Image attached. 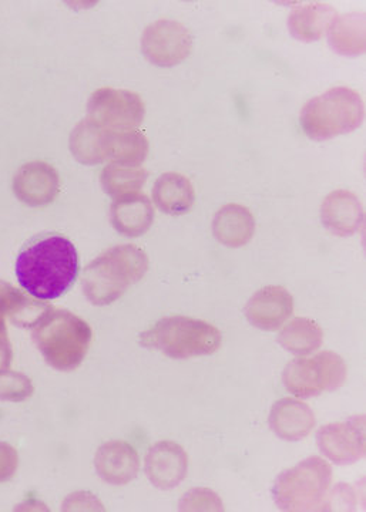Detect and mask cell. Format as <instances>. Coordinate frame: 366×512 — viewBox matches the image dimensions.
<instances>
[{
  "mask_svg": "<svg viewBox=\"0 0 366 512\" xmlns=\"http://www.w3.org/2000/svg\"><path fill=\"white\" fill-rule=\"evenodd\" d=\"M364 121V101L348 87H335L305 104L301 126L312 140L324 141L357 130Z\"/></svg>",
  "mask_w": 366,
  "mask_h": 512,
  "instance_id": "cell-5",
  "label": "cell"
},
{
  "mask_svg": "<svg viewBox=\"0 0 366 512\" xmlns=\"http://www.w3.org/2000/svg\"><path fill=\"white\" fill-rule=\"evenodd\" d=\"M19 456L15 447L0 441V483L12 480L18 471Z\"/></svg>",
  "mask_w": 366,
  "mask_h": 512,
  "instance_id": "cell-29",
  "label": "cell"
},
{
  "mask_svg": "<svg viewBox=\"0 0 366 512\" xmlns=\"http://www.w3.org/2000/svg\"><path fill=\"white\" fill-rule=\"evenodd\" d=\"M364 29V16L349 15L335 19L329 29V43L341 55H359L365 49Z\"/></svg>",
  "mask_w": 366,
  "mask_h": 512,
  "instance_id": "cell-26",
  "label": "cell"
},
{
  "mask_svg": "<svg viewBox=\"0 0 366 512\" xmlns=\"http://www.w3.org/2000/svg\"><path fill=\"white\" fill-rule=\"evenodd\" d=\"M52 306L33 301L8 282L0 281V320L9 316L19 328H33Z\"/></svg>",
  "mask_w": 366,
  "mask_h": 512,
  "instance_id": "cell-19",
  "label": "cell"
},
{
  "mask_svg": "<svg viewBox=\"0 0 366 512\" xmlns=\"http://www.w3.org/2000/svg\"><path fill=\"white\" fill-rule=\"evenodd\" d=\"M79 256L75 245L59 234H43L30 239L16 261L20 286L33 298L52 301L75 284Z\"/></svg>",
  "mask_w": 366,
  "mask_h": 512,
  "instance_id": "cell-1",
  "label": "cell"
},
{
  "mask_svg": "<svg viewBox=\"0 0 366 512\" xmlns=\"http://www.w3.org/2000/svg\"><path fill=\"white\" fill-rule=\"evenodd\" d=\"M60 178L50 164L35 161L22 165L13 178V192L29 207H43L55 200Z\"/></svg>",
  "mask_w": 366,
  "mask_h": 512,
  "instance_id": "cell-11",
  "label": "cell"
},
{
  "mask_svg": "<svg viewBox=\"0 0 366 512\" xmlns=\"http://www.w3.org/2000/svg\"><path fill=\"white\" fill-rule=\"evenodd\" d=\"M149 269L146 252L134 245H117L94 259L83 272L82 285L93 305L106 306L122 298Z\"/></svg>",
  "mask_w": 366,
  "mask_h": 512,
  "instance_id": "cell-3",
  "label": "cell"
},
{
  "mask_svg": "<svg viewBox=\"0 0 366 512\" xmlns=\"http://www.w3.org/2000/svg\"><path fill=\"white\" fill-rule=\"evenodd\" d=\"M322 222L338 237H351L364 222V210L357 195L339 190L332 192L322 204Z\"/></svg>",
  "mask_w": 366,
  "mask_h": 512,
  "instance_id": "cell-16",
  "label": "cell"
},
{
  "mask_svg": "<svg viewBox=\"0 0 366 512\" xmlns=\"http://www.w3.org/2000/svg\"><path fill=\"white\" fill-rule=\"evenodd\" d=\"M110 221L124 237L137 238L146 234L154 221V208L149 197L140 192L116 198L110 207Z\"/></svg>",
  "mask_w": 366,
  "mask_h": 512,
  "instance_id": "cell-15",
  "label": "cell"
},
{
  "mask_svg": "<svg viewBox=\"0 0 366 512\" xmlns=\"http://www.w3.org/2000/svg\"><path fill=\"white\" fill-rule=\"evenodd\" d=\"M140 345L146 349L161 350L171 359H190L217 352L221 345V332L204 320L171 316L141 333Z\"/></svg>",
  "mask_w": 366,
  "mask_h": 512,
  "instance_id": "cell-4",
  "label": "cell"
},
{
  "mask_svg": "<svg viewBox=\"0 0 366 512\" xmlns=\"http://www.w3.org/2000/svg\"><path fill=\"white\" fill-rule=\"evenodd\" d=\"M181 511H223V503L216 493L204 488L188 491L181 500Z\"/></svg>",
  "mask_w": 366,
  "mask_h": 512,
  "instance_id": "cell-28",
  "label": "cell"
},
{
  "mask_svg": "<svg viewBox=\"0 0 366 512\" xmlns=\"http://www.w3.org/2000/svg\"><path fill=\"white\" fill-rule=\"evenodd\" d=\"M315 423L310 407L295 399H282L271 409L270 427L281 440H304L314 430Z\"/></svg>",
  "mask_w": 366,
  "mask_h": 512,
  "instance_id": "cell-17",
  "label": "cell"
},
{
  "mask_svg": "<svg viewBox=\"0 0 366 512\" xmlns=\"http://www.w3.org/2000/svg\"><path fill=\"white\" fill-rule=\"evenodd\" d=\"M347 379V366L334 352H322L311 359H295L285 367L284 380L288 392L300 399L320 396L338 390Z\"/></svg>",
  "mask_w": 366,
  "mask_h": 512,
  "instance_id": "cell-7",
  "label": "cell"
},
{
  "mask_svg": "<svg viewBox=\"0 0 366 512\" xmlns=\"http://www.w3.org/2000/svg\"><path fill=\"white\" fill-rule=\"evenodd\" d=\"M103 153L116 164L140 165L149 154V141L139 131H104Z\"/></svg>",
  "mask_w": 366,
  "mask_h": 512,
  "instance_id": "cell-21",
  "label": "cell"
},
{
  "mask_svg": "<svg viewBox=\"0 0 366 512\" xmlns=\"http://www.w3.org/2000/svg\"><path fill=\"white\" fill-rule=\"evenodd\" d=\"M254 231L253 214L241 205H227V207L221 208L214 217V237L226 247H244L253 238Z\"/></svg>",
  "mask_w": 366,
  "mask_h": 512,
  "instance_id": "cell-18",
  "label": "cell"
},
{
  "mask_svg": "<svg viewBox=\"0 0 366 512\" xmlns=\"http://www.w3.org/2000/svg\"><path fill=\"white\" fill-rule=\"evenodd\" d=\"M87 505L90 510H93V504H100L93 495L85 494V493H76L70 495V498H67L65 504H63V511H72L75 510L77 505Z\"/></svg>",
  "mask_w": 366,
  "mask_h": 512,
  "instance_id": "cell-31",
  "label": "cell"
},
{
  "mask_svg": "<svg viewBox=\"0 0 366 512\" xmlns=\"http://www.w3.org/2000/svg\"><path fill=\"white\" fill-rule=\"evenodd\" d=\"M146 107L139 94L129 90H96L87 103V119L112 131L134 130L143 123Z\"/></svg>",
  "mask_w": 366,
  "mask_h": 512,
  "instance_id": "cell-8",
  "label": "cell"
},
{
  "mask_svg": "<svg viewBox=\"0 0 366 512\" xmlns=\"http://www.w3.org/2000/svg\"><path fill=\"white\" fill-rule=\"evenodd\" d=\"M12 343L8 336L5 320H0V370L9 369L12 363Z\"/></svg>",
  "mask_w": 366,
  "mask_h": 512,
  "instance_id": "cell-30",
  "label": "cell"
},
{
  "mask_svg": "<svg viewBox=\"0 0 366 512\" xmlns=\"http://www.w3.org/2000/svg\"><path fill=\"white\" fill-rule=\"evenodd\" d=\"M147 171L141 165L112 163L107 165L100 175V184L110 197L120 198L123 195L139 192L146 184Z\"/></svg>",
  "mask_w": 366,
  "mask_h": 512,
  "instance_id": "cell-25",
  "label": "cell"
},
{
  "mask_svg": "<svg viewBox=\"0 0 366 512\" xmlns=\"http://www.w3.org/2000/svg\"><path fill=\"white\" fill-rule=\"evenodd\" d=\"M324 333L320 325L311 319L291 320L278 336V342L285 350L294 355H310L321 348Z\"/></svg>",
  "mask_w": 366,
  "mask_h": 512,
  "instance_id": "cell-23",
  "label": "cell"
},
{
  "mask_svg": "<svg viewBox=\"0 0 366 512\" xmlns=\"http://www.w3.org/2000/svg\"><path fill=\"white\" fill-rule=\"evenodd\" d=\"M331 484V466L320 457H310L278 476L274 501L282 511H320L328 505Z\"/></svg>",
  "mask_w": 366,
  "mask_h": 512,
  "instance_id": "cell-6",
  "label": "cell"
},
{
  "mask_svg": "<svg viewBox=\"0 0 366 512\" xmlns=\"http://www.w3.org/2000/svg\"><path fill=\"white\" fill-rule=\"evenodd\" d=\"M33 384L28 376L12 370H0V402H25L32 397Z\"/></svg>",
  "mask_w": 366,
  "mask_h": 512,
  "instance_id": "cell-27",
  "label": "cell"
},
{
  "mask_svg": "<svg viewBox=\"0 0 366 512\" xmlns=\"http://www.w3.org/2000/svg\"><path fill=\"white\" fill-rule=\"evenodd\" d=\"M94 467L104 483L126 485L139 476L140 458L126 441H109L97 450Z\"/></svg>",
  "mask_w": 366,
  "mask_h": 512,
  "instance_id": "cell-14",
  "label": "cell"
},
{
  "mask_svg": "<svg viewBox=\"0 0 366 512\" xmlns=\"http://www.w3.org/2000/svg\"><path fill=\"white\" fill-rule=\"evenodd\" d=\"M194 197L193 185L181 174H163L154 184L153 200L164 214H186L193 207Z\"/></svg>",
  "mask_w": 366,
  "mask_h": 512,
  "instance_id": "cell-20",
  "label": "cell"
},
{
  "mask_svg": "<svg viewBox=\"0 0 366 512\" xmlns=\"http://www.w3.org/2000/svg\"><path fill=\"white\" fill-rule=\"evenodd\" d=\"M294 311V299L281 286H267L255 293L245 306V316L255 328L277 330Z\"/></svg>",
  "mask_w": 366,
  "mask_h": 512,
  "instance_id": "cell-13",
  "label": "cell"
},
{
  "mask_svg": "<svg viewBox=\"0 0 366 512\" xmlns=\"http://www.w3.org/2000/svg\"><path fill=\"white\" fill-rule=\"evenodd\" d=\"M335 16L337 13L331 6L311 3L295 9L291 13L288 25L295 39L314 42L331 29L332 23L337 19Z\"/></svg>",
  "mask_w": 366,
  "mask_h": 512,
  "instance_id": "cell-22",
  "label": "cell"
},
{
  "mask_svg": "<svg viewBox=\"0 0 366 512\" xmlns=\"http://www.w3.org/2000/svg\"><path fill=\"white\" fill-rule=\"evenodd\" d=\"M190 32L174 20H157L144 30L141 50L150 63L160 67L176 66L191 52Z\"/></svg>",
  "mask_w": 366,
  "mask_h": 512,
  "instance_id": "cell-9",
  "label": "cell"
},
{
  "mask_svg": "<svg viewBox=\"0 0 366 512\" xmlns=\"http://www.w3.org/2000/svg\"><path fill=\"white\" fill-rule=\"evenodd\" d=\"M317 444L325 457L338 466H349L365 456V417L328 424L317 433Z\"/></svg>",
  "mask_w": 366,
  "mask_h": 512,
  "instance_id": "cell-10",
  "label": "cell"
},
{
  "mask_svg": "<svg viewBox=\"0 0 366 512\" xmlns=\"http://www.w3.org/2000/svg\"><path fill=\"white\" fill-rule=\"evenodd\" d=\"M144 470L154 487L160 490H173L187 477L186 451L173 441H160L147 453Z\"/></svg>",
  "mask_w": 366,
  "mask_h": 512,
  "instance_id": "cell-12",
  "label": "cell"
},
{
  "mask_svg": "<svg viewBox=\"0 0 366 512\" xmlns=\"http://www.w3.org/2000/svg\"><path fill=\"white\" fill-rule=\"evenodd\" d=\"M32 339L47 365L59 372H72L85 360L93 330L75 313L50 308L33 326Z\"/></svg>",
  "mask_w": 366,
  "mask_h": 512,
  "instance_id": "cell-2",
  "label": "cell"
},
{
  "mask_svg": "<svg viewBox=\"0 0 366 512\" xmlns=\"http://www.w3.org/2000/svg\"><path fill=\"white\" fill-rule=\"evenodd\" d=\"M106 128L89 119L80 121L70 134L69 146L79 163L96 165L106 161L103 153V138Z\"/></svg>",
  "mask_w": 366,
  "mask_h": 512,
  "instance_id": "cell-24",
  "label": "cell"
}]
</instances>
